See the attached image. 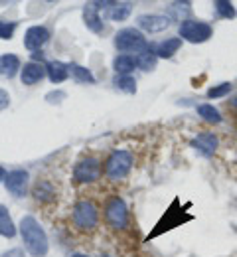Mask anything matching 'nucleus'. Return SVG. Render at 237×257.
Wrapping results in <instances>:
<instances>
[{"label":"nucleus","mask_w":237,"mask_h":257,"mask_svg":"<svg viewBox=\"0 0 237 257\" xmlns=\"http://www.w3.org/2000/svg\"><path fill=\"white\" fill-rule=\"evenodd\" d=\"M62 99H66V93H64V91H52V93L46 95V101H50V103H60Z\"/></svg>","instance_id":"28"},{"label":"nucleus","mask_w":237,"mask_h":257,"mask_svg":"<svg viewBox=\"0 0 237 257\" xmlns=\"http://www.w3.org/2000/svg\"><path fill=\"white\" fill-rule=\"evenodd\" d=\"M136 62L135 56H127V54H119L115 60H113V69L117 75H131L135 71Z\"/></svg>","instance_id":"18"},{"label":"nucleus","mask_w":237,"mask_h":257,"mask_svg":"<svg viewBox=\"0 0 237 257\" xmlns=\"http://www.w3.org/2000/svg\"><path fill=\"white\" fill-rule=\"evenodd\" d=\"M101 172V162L97 161V159H93V157H89V159H83V161H79L75 164L73 178L77 182H83V184L85 182H95V180H99Z\"/></svg>","instance_id":"8"},{"label":"nucleus","mask_w":237,"mask_h":257,"mask_svg":"<svg viewBox=\"0 0 237 257\" xmlns=\"http://www.w3.org/2000/svg\"><path fill=\"white\" fill-rule=\"evenodd\" d=\"M22 243L26 247V251L32 257H46L50 251V241L48 235L44 231V227L40 225V222L34 216H22L20 225H18Z\"/></svg>","instance_id":"1"},{"label":"nucleus","mask_w":237,"mask_h":257,"mask_svg":"<svg viewBox=\"0 0 237 257\" xmlns=\"http://www.w3.org/2000/svg\"><path fill=\"white\" fill-rule=\"evenodd\" d=\"M190 145H192V149L196 151V153H200L202 157H213L215 155V151H217V147H219V139H217V135L215 133H200V135H196L192 141H190Z\"/></svg>","instance_id":"11"},{"label":"nucleus","mask_w":237,"mask_h":257,"mask_svg":"<svg viewBox=\"0 0 237 257\" xmlns=\"http://www.w3.org/2000/svg\"><path fill=\"white\" fill-rule=\"evenodd\" d=\"M14 30H16V22H0V38L2 40H10Z\"/></svg>","instance_id":"27"},{"label":"nucleus","mask_w":237,"mask_h":257,"mask_svg":"<svg viewBox=\"0 0 237 257\" xmlns=\"http://www.w3.org/2000/svg\"><path fill=\"white\" fill-rule=\"evenodd\" d=\"M46 71H48V79L52 83H64L69 77V64H64V62H48L46 64Z\"/></svg>","instance_id":"16"},{"label":"nucleus","mask_w":237,"mask_h":257,"mask_svg":"<svg viewBox=\"0 0 237 257\" xmlns=\"http://www.w3.org/2000/svg\"><path fill=\"white\" fill-rule=\"evenodd\" d=\"M73 257H89V255H81V253H73Z\"/></svg>","instance_id":"33"},{"label":"nucleus","mask_w":237,"mask_h":257,"mask_svg":"<svg viewBox=\"0 0 237 257\" xmlns=\"http://www.w3.org/2000/svg\"><path fill=\"white\" fill-rule=\"evenodd\" d=\"M46 75H48L46 65L40 64V62H28V64H24V67L20 69V81H22L24 85H36V83H40Z\"/></svg>","instance_id":"13"},{"label":"nucleus","mask_w":237,"mask_h":257,"mask_svg":"<svg viewBox=\"0 0 237 257\" xmlns=\"http://www.w3.org/2000/svg\"><path fill=\"white\" fill-rule=\"evenodd\" d=\"M105 257H107V255H105Z\"/></svg>","instance_id":"34"},{"label":"nucleus","mask_w":237,"mask_h":257,"mask_svg":"<svg viewBox=\"0 0 237 257\" xmlns=\"http://www.w3.org/2000/svg\"><path fill=\"white\" fill-rule=\"evenodd\" d=\"M20 69H22L20 60H18L14 54H2V56H0V77L12 79Z\"/></svg>","instance_id":"17"},{"label":"nucleus","mask_w":237,"mask_h":257,"mask_svg":"<svg viewBox=\"0 0 237 257\" xmlns=\"http://www.w3.org/2000/svg\"><path fill=\"white\" fill-rule=\"evenodd\" d=\"M99 14L103 12V18L115 20V22H123L131 16L133 12V2H117V0H105V2H95Z\"/></svg>","instance_id":"7"},{"label":"nucleus","mask_w":237,"mask_h":257,"mask_svg":"<svg viewBox=\"0 0 237 257\" xmlns=\"http://www.w3.org/2000/svg\"><path fill=\"white\" fill-rule=\"evenodd\" d=\"M32 196H34L38 202H52V200L56 198V192H54V188H52L50 182L42 180V182H38V184L34 186Z\"/></svg>","instance_id":"23"},{"label":"nucleus","mask_w":237,"mask_h":257,"mask_svg":"<svg viewBox=\"0 0 237 257\" xmlns=\"http://www.w3.org/2000/svg\"><path fill=\"white\" fill-rule=\"evenodd\" d=\"M213 36L211 24L203 22V20H192L186 18L184 22H180V38L190 42V44H203Z\"/></svg>","instance_id":"4"},{"label":"nucleus","mask_w":237,"mask_h":257,"mask_svg":"<svg viewBox=\"0 0 237 257\" xmlns=\"http://www.w3.org/2000/svg\"><path fill=\"white\" fill-rule=\"evenodd\" d=\"M6 174H8V172H6V170H4L2 166H0V182H4V178H6Z\"/></svg>","instance_id":"31"},{"label":"nucleus","mask_w":237,"mask_h":257,"mask_svg":"<svg viewBox=\"0 0 237 257\" xmlns=\"http://www.w3.org/2000/svg\"><path fill=\"white\" fill-rule=\"evenodd\" d=\"M213 8H215L217 16H221V18L233 20V18L237 16L235 6H233V4L229 2V0H215V2H213Z\"/></svg>","instance_id":"25"},{"label":"nucleus","mask_w":237,"mask_h":257,"mask_svg":"<svg viewBox=\"0 0 237 257\" xmlns=\"http://www.w3.org/2000/svg\"><path fill=\"white\" fill-rule=\"evenodd\" d=\"M28 182H30L28 172L16 168V170H10V172L6 174V178H4V188H6V192L12 194L14 198H22V196H26V192H28Z\"/></svg>","instance_id":"9"},{"label":"nucleus","mask_w":237,"mask_h":257,"mask_svg":"<svg viewBox=\"0 0 237 257\" xmlns=\"http://www.w3.org/2000/svg\"><path fill=\"white\" fill-rule=\"evenodd\" d=\"M0 257H24V251L22 249H10V251H6V253H2Z\"/></svg>","instance_id":"30"},{"label":"nucleus","mask_w":237,"mask_h":257,"mask_svg":"<svg viewBox=\"0 0 237 257\" xmlns=\"http://www.w3.org/2000/svg\"><path fill=\"white\" fill-rule=\"evenodd\" d=\"M0 235L6 239H12L16 235V225L12 222V216L6 206L0 204Z\"/></svg>","instance_id":"19"},{"label":"nucleus","mask_w":237,"mask_h":257,"mask_svg":"<svg viewBox=\"0 0 237 257\" xmlns=\"http://www.w3.org/2000/svg\"><path fill=\"white\" fill-rule=\"evenodd\" d=\"M113 85H115L117 89L125 91V93H131V95L136 93V79L133 75H117V73H115Z\"/></svg>","instance_id":"24"},{"label":"nucleus","mask_w":237,"mask_h":257,"mask_svg":"<svg viewBox=\"0 0 237 257\" xmlns=\"http://www.w3.org/2000/svg\"><path fill=\"white\" fill-rule=\"evenodd\" d=\"M69 75L77 81V83H95V77L91 73V69L83 67L77 64H69Z\"/></svg>","instance_id":"22"},{"label":"nucleus","mask_w":237,"mask_h":257,"mask_svg":"<svg viewBox=\"0 0 237 257\" xmlns=\"http://www.w3.org/2000/svg\"><path fill=\"white\" fill-rule=\"evenodd\" d=\"M198 115L202 117L205 123H209V125H221V121H223L221 113L213 105H209V103L198 105Z\"/></svg>","instance_id":"21"},{"label":"nucleus","mask_w":237,"mask_h":257,"mask_svg":"<svg viewBox=\"0 0 237 257\" xmlns=\"http://www.w3.org/2000/svg\"><path fill=\"white\" fill-rule=\"evenodd\" d=\"M133 168V155L129 151H115L105 161V174L111 180H123Z\"/></svg>","instance_id":"3"},{"label":"nucleus","mask_w":237,"mask_h":257,"mask_svg":"<svg viewBox=\"0 0 237 257\" xmlns=\"http://www.w3.org/2000/svg\"><path fill=\"white\" fill-rule=\"evenodd\" d=\"M136 24H138V30H144L148 34H158L164 32L170 26V16H164V14H140L136 18Z\"/></svg>","instance_id":"10"},{"label":"nucleus","mask_w":237,"mask_h":257,"mask_svg":"<svg viewBox=\"0 0 237 257\" xmlns=\"http://www.w3.org/2000/svg\"><path fill=\"white\" fill-rule=\"evenodd\" d=\"M50 40V32L44 26H30L24 34V48L30 52H38L46 46V42Z\"/></svg>","instance_id":"12"},{"label":"nucleus","mask_w":237,"mask_h":257,"mask_svg":"<svg viewBox=\"0 0 237 257\" xmlns=\"http://www.w3.org/2000/svg\"><path fill=\"white\" fill-rule=\"evenodd\" d=\"M115 48L127 56H131V54L138 56V54L146 52L150 48V44L138 28H121L115 34Z\"/></svg>","instance_id":"2"},{"label":"nucleus","mask_w":237,"mask_h":257,"mask_svg":"<svg viewBox=\"0 0 237 257\" xmlns=\"http://www.w3.org/2000/svg\"><path fill=\"white\" fill-rule=\"evenodd\" d=\"M231 103H233V107H235V111H237V95L233 97V101H231Z\"/></svg>","instance_id":"32"},{"label":"nucleus","mask_w":237,"mask_h":257,"mask_svg":"<svg viewBox=\"0 0 237 257\" xmlns=\"http://www.w3.org/2000/svg\"><path fill=\"white\" fill-rule=\"evenodd\" d=\"M8 105H10V95L4 89H0V111H4Z\"/></svg>","instance_id":"29"},{"label":"nucleus","mask_w":237,"mask_h":257,"mask_svg":"<svg viewBox=\"0 0 237 257\" xmlns=\"http://www.w3.org/2000/svg\"><path fill=\"white\" fill-rule=\"evenodd\" d=\"M135 62H136V67H138V69H142V71H152V69L156 67V64H158V56L154 54L152 48H148L146 52H142V54L135 56Z\"/></svg>","instance_id":"20"},{"label":"nucleus","mask_w":237,"mask_h":257,"mask_svg":"<svg viewBox=\"0 0 237 257\" xmlns=\"http://www.w3.org/2000/svg\"><path fill=\"white\" fill-rule=\"evenodd\" d=\"M105 220L113 229H125L129 225V208L123 198L113 196L105 204Z\"/></svg>","instance_id":"6"},{"label":"nucleus","mask_w":237,"mask_h":257,"mask_svg":"<svg viewBox=\"0 0 237 257\" xmlns=\"http://www.w3.org/2000/svg\"><path fill=\"white\" fill-rule=\"evenodd\" d=\"M182 38H166V40H162L160 44H156V48H154V54L158 56V60H170L180 48H182Z\"/></svg>","instance_id":"15"},{"label":"nucleus","mask_w":237,"mask_h":257,"mask_svg":"<svg viewBox=\"0 0 237 257\" xmlns=\"http://www.w3.org/2000/svg\"><path fill=\"white\" fill-rule=\"evenodd\" d=\"M73 224L77 229H83V231H89V229H95V225L99 222V212L95 208L93 202L89 200H79L75 206H73Z\"/></svg>","instance_id":"5"},{"label":"nucleus","mask_w":237,"mask_h":257,"mask_svg":"<svg viewBox=\"0 0 237 257\" xmlns=\"http://www.w3.org/2000/svg\"><path fill=\"white\" fill-rule=\"evenodd\" d=\"M83 22H85L87 30H91V32L99 34L103 30V18L95 2H89L83 6Z\"/></svg>","instance_id":"14"},{"label":"nucleus","mask_w":237,"mask_h":257,"mask_svg":"<svg viewBox=\"0 0 237 257\" xmlns=\"http://www.w3.org/2000/svg\"><path fill=\"white\" fill-rule=\"evenodd\" d=\"M231 89H233V85H231L229 81H223V83L213 85V87L207 89V99H221V97L229 95Z\"/></svg>","instance_id":"26"}]
</instances>
